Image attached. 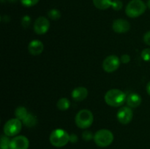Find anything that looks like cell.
I'll list each match as a JSON object with an SVG mask.
<instances>
[{"label":"cell","mask_w":150,"mask_h":149,"mask_svg":"<svg viewBox=\"0 0 150 149\" xmlns=\"http://www.w3.org/2000/svg\"><path fill=\"white\" fill-rule=\"evenodd\" d=\"M126 94L120 89H114L108 91L105 93L104 99L106 104L109 106L117 108L122 105L126 101Z\"/></svg>","instance_id":"6da1fadb"},{"label":"cell","mask_w":150,"mask_h":149,"mask_svg":"<svg viewBox=\"0 0 150 149\" xmlns=\"http://www.w3.org/2000/svg\"><path fill=\"white\" fill-rule=\"evenodd\" d=\"M146 4L142 0H131L125 8V13L128 17L134 18H138L144 13Z\"/></svg>","instance_id":"7a4b0ae2"},{"label":"cell","mask_w":150,"mask_h":149,"mask_svg":"<svg viewBox=\"0 0 150 149\" xmlns=\"http://www.w3.org/2000/svg\"><path fill=\"white\" fill-rule=\"evenodd\" d=\"M49 140L52 145L61 148L66 145L70 141V134L65 130L57 129L51 132Z\"/></svg>","instance_id":"3957f363"},{"label":"cell","mask_w":150,"mask_h":149,"mask_svg":"<svg viewBox=\"0 0 150 149\" xmlns=\"http://www.w3.org/2000/svg\"><path fill=\"white\" fill-rule=\"evenodd\" d=\"M75 121L77 127L80 129H87L94 121V115L89 110H81L76 114Z\"/></svg>","instance_id":"277c9868"},{"label":"cell","mask_w":150,"mask_h":149,"mask_svg":"<svg viewBox=\"0 0 150 149\" xmlns=\"http://www.w3.org/2000/svg\"><path fill=\"white\" fill-rule=\"evenodd\" d=\"M94 140L99 147L105 148L109 146L114 141V134L110 130L103 129L97 131L94 135Z\"/></svg>","instance_id":"5b68a950"},{"label":"cell","mask_w":150,"mask_h":149,"mask_svg":"<svg viewBox=\"0 0 150 149\" xmlns=\"http://www.w3.org/2000/svg\"><path fill=\"white\" fill-rule=\"evenodd\" d=\"M22 128L21 121L18 118H11L4 125V133L8 137H13L18 134Z\"/></svg>","instance_id":"8992f818"},{"label":"cell","mask_w":150,"mask_h":149,"mask_svg":"<svg viewBox=\"0 0 150 149\" xmlns=\"http://www.w3.org/2000/svg\"><path fill=\"white\" fill-rule=\"evenodd\" d=\"M121 61L118 56L111 55L107 56L103 62V68L106 72H113L118 70L120 66Z\"/></svg>","instance_id":"52a82bcc"},{"label":"cell","mask_w":150,"mask_h":149,"mask_svg":"<svg viewBox=\"0 0 150 149\" xmlns=\"http://www.w3.org/2000/svg\"><path fill=\"white\" fill-rule=\"evenodd\" d=\"M50 28V22L45 17L38 18L34 23V31L38 34L42 35L47 33Z\"/></svg>","instance_id":"ba28073f"},{"label":"cell","mask_w":150,"mask_h":149,"mask_svg":"<svg viewBox=\"0 0 150 149\" xmlns=\"http://www.w3.org/2000/svg\"><path fill=\"white\" fill-rule=\"evenodd\" d=\"M133 117V112L130 107H122L118 110L117 118L120 123L122 124H127L132 121Z\"/></svg>","instance_id":"9c48e42d"},{"label":"cell","mask_w":150,"mask_h":149,"mask_svg":"<svg viewBox=\"0 0 150 149\" xmlns=\"http://www.w3.org/2000/svg\"><path fill=\"white\" fill-rule=\"evenodd\" d=\"M29 147V141L25 136H16L10 141V149H28Z\"/></svg>","instance_id":"30bf717a"},{"label":"cell","mask_w":150,"mask_h":149,"mask_svg":"<svg viewBox=\"0 0 150 149\" xmlns=\"http://www.w3.org/2000/svg\"><path fill=\"white\" fill-rule=\"evenodd\" d=\"M112 29L116 33L124 34L130 29V24L127 20L125 19H117L113 22Z\"/></svg>","instance_id":"8fae6325"},{"label":"cell","mask_w":150,"mask_h":149,"mask_svg":"<svg viewBox=\"0 0 150 149\" xmlns=\"http://www.w3.org/2000/svg\"><path fill=\"white\" fill-rule=\"evenodd\" d=\"M43 43L38 39L31 41L28 45V51H29V53L33 56H38L41 54L43 51Z\"/></svg>","instance_id":"7c38bea8"},{"label":"cell","mask_w":150,"mask_h":149,"mask_svg":"<svg viewBox=\"0 0 150 149\" xmlns=\"http://www.w3.org/2000/svg\"><path fill=\"white\" fill-rule=\"evenodd\" d=\"M72 98L76 102H81L84 100L88 96V90L83 86H79L73 90L71 93Z\"/></svg>","instance_id":"4fadbf2b"},{"label":"cell","mask_w":150,"mask_h":149,"mask_svg":"<svg viewBox=\"0 0 150 149\" xmlns=\"http://www.w3.org/2000/svg\"><path fill=\"white\" fill-rule=\"evenodd\" d=\"M142 96L136 93H131L126 98V102L130 108H136L142 104Z\"/></svg>","instance_id":"5bb4252c"},{"label":"cell","mask_w":150,"mask_h":149,"mask_svg":"<svg viewBox=\"0 0 150 149\" xmlns=\"http://www.w3.org/2000/svg\"><path fill=\"white\" fill-rule=\"evenodd\" d=\"M94 5L99 10H105L111 7L112 1L111 0H92Z\"/></svg>","instance_id":"9a60e30c"},{"label":"cell","mask_w":150,"mask_h":149,"mask_svg":"<svg viewBox=\"0 0 150 149\" xmlns=\"http://www.w3.org/2000/svg\"><path fill=\"white\" fill-rule=\"evenodd\" d=\"M28 114H29V112H28L26 108L23 106L18 107L15 110V115H16V118L21 120V121H23L26 118Z\"/></svg>","instance_id":"2e32d148"},{"label":"cell","mask_w":150,"mask_h":149,"mask_svg":"<svg viewBox=\"0 0 150 149\" xmlns=\"http://www.w3.org/2000/svg\"><path fill=\"white\" fill-rule=\"evenodd\" d=\"M23 123L26 127H33L38 123V119H37V117L35 115L29 112L27 115V116L26 117V118L23 121Z\"/></svg>","instance_id":"e0dca14e"},{"label":"cell","mask_w":150,"mask_h":149,"mask_svg":"<svg viewBox=\"0 0 150 149\" xmlns=\"http://www.w3.org/2000/svg\"><path fill=\"white\" fill-rule=\"evenodd\" d=\"M57 107L59 110L62 111L67 110L70 107V102L67 98L62 97L59 99L57 102Z\"/></svg>","instance_id":"ac0fdd59"},{"label":"cell","mask_w":150,"mask_h":149,"mask_svg":"<svg viewBox=\"0 0 150 149\" xmlns=\"http://www.w3.org/2000/svg\"><path fill=\"white\" fill-rule=\"evenodd\" d=\"M10 141L7 135H1V143H0V148L1 149H10Z\"/></svg>","instance_id":"d6986e66"},{"label":"cell","mask_w":150,"mask_h":149,"mask_svg":"<svg viewBox=\"0 0 150 149\" xmlns=\"http://www.w3.org/2000/svg\"><path fill=\"white\" fill-rule=\"evenodd\" d=\"M48 16L53 20H57L61 18V13L57 9H51L48 12Z\"/></svg>","instance_id":"ffe728a7"},{"label":"cell","mask_w":150,"mask_h":149,"mask_svg":"<svg viewBox=\"0 0 150 149\" xmlns=\"http://www.w3.org/2000/svg\"><path fill=\"white\" fill-rule=\"evenodd\" d=\"M40 0H21V3L26 7H31L35 6L38 3Z\"/></svg>","instance_id":"44dd1931"},{"label":"cell","mask_w":150,"mask_h":149,"mask_svg":"<svg viewBox=\"0 0 150 149\" xmlns=\"http://www.w3.org/2000/svg\"><path fill=\"white\" fill-rule=\"evenodd\" d=\"M142 58L144 61H150V48H145L142 51Z\"/></svg>","instance_id":"7402d4cb"},{"label":"cell","mask_w":150,"mask_h":149,"mask_svg":"<svg viewBox=\"0 0 150 149\" xmlns=\"http://www.w3.org/2000/svg\"><path fill=\"white\" fill-rule=\"evenodd\" d=\"M111 7L114 10H120L123 7V3L120 0H114L112 1Z\"/></svg>","instance_id":"603a6c76"},{"label":"cell","mask_w":150,"mask_h":149,"mask_svg":"<svg viewBox=\"0 0 150 149\" xmlns=\"http://www.w3.org/2000/svg\"><path fill=\"white\" fill-rule=\"evenodd\" d=\"M82 138L85 140V141H89L92 139L94 138V135L92 134V131H84L82 134Z\"/></svg>","instance_id":"cb8c5ba5"},{"label":"cell","mask_w":150,"mask_h":149,"mask_svg":"<svg viewBox=\"0 0 150 149\" xmlns=\"http://www.w3.org/2000/svg\"><path fill=\"white\" fill-rule=\"evenodd\" d=\"M31 23V18L28 15H25L21 19V24L24 28H27L30 26Z\"/></svg>","instance_id":"d4e9b609"},{"label":"cell","mask_w":150,"mask_h":149,"mask_svg":"<svg viewBox=\"0 0 150 149\" xmlns=\"http://www.w3.org/2000/svg\"><path fill=\"white\" fill-rule=\"evenodd\" d=\"M120 61H122L124 64H127V63L130 62V56L127 54H124L121 56V58H120Z\"/></svg>","instance_id":"484cf974"},{"label":"cell","mask_w":150,"mask_h":149,"mask_svg":"<svg viewBox=\"0 0 150 149\" xmlns=\"http://www.w3.org/2000/svg\"><path fill=\"white\" fill-rule=\"evenodd\" d=\"M144 42L146 45L150 46V31L146 32L145 34L144 35Z\"/></svg>","instance_id":"4316f807"},{"label":"cell","mask_w":150,"mask_h":149,"mask_svg":"<svg viewBox=\"0 0 150 149\" xmlns=\"http://www.w3.org/2000/svg\"><path fill=\"white\" fill-rule=\"evenodd\" d=\"M70 141L71 142V143H76V142L78 141V137L76 134H71L70 135Z\"/></svg>","instance_id":"83f0119b"},{"label":"cell","mask_w":150,"mask_h":149,"mask_svg":"<svg viewBox=\"0 0 150 149\" xmlns=\"http://www.w3.org/2000/svg\"><path fill=\"white\" fill-rule=\"evenodd\" d=\"M146 91H147V93L150 96V81L146 85Z\"/></svg>","instance_id":"f1b7e54d"},{"label":"cell","mask_w":150,"mask_h":149,"mask_svg":"<svg viewBox=\"0 0 150 149\" xmlns=\"http://www.w3.org/2000/svg\"><path fill=\"white\" fill-rule=\"evenodd\" d=\"M146 6H147L148 8L150 9V0H148L147 3H146Z\"/></svg>","instance_id":"f546056e"},{"label":"cell","mask_w":150,"mask_h":149,"mask_svg":"<svg viewBox=\"0 0 150 149\" xmlns=\"http://www.w3.org/2000/svg\"><path fill=\"white\" fill-rule=\"evenodd\" d=\"M8 1H10V2H15V1H16V0H7Z\"/></svg>","instance_id":"4dcf8cb0"}]
</instances>
